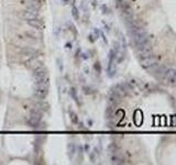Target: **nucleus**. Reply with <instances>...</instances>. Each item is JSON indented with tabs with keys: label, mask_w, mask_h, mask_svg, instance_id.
Listing matches in <instances>:
<instances>
[{
	"label": "nucleus",
	"mask_w": 176,
	"mask_h": 165,
	"mask_svg": "<svg viewBox=\"0 0 176 165\" xmlns=\"http://www.w3.org/2000/svg\"><path fill=\"white\" fill-rule=\"evenodd\" d=\"M27 23L30 25V27H32L33 29H35V30H38V31H42L44 29L43 21L40 20V19H38V18L31 19V20H27Z\"/></svg>",
	"instance_id": "423d86ee"
},
{
	"label": "nucleus",
	"mask_w": 176,
	"mask_h": 165,
	"mask_svg": "<svg viewBox=\"0 0 176 165\" xmlns=\"http://www.w3.org/2000/svg\"><path fill=\"white\" fill-rule=\"evenodd\" d=\"M71 116H72V121H73V122H77V120H78V119H75V117H77V115H75V113L71 112Z\"/></svg>",
	"instance_id": "9b49d317"
},
{
	"label": "nucleus",
	"mask_w": 176,
	"mask_h": 165,
	"mask_svg": "<svg viewBox=\"0 0 176 165\" xmlns=\"http://www.w3.org/2000/svg\"><path fill=\"white\" fill-rule=\"evenodd\" d=\"M175 72H176L175 68H167L166 72L164 73V75L161 77V78L163 79V82H168V84H170V80H172V78H173V76H174V74H175Z\"/></svg>",
	"instance_id": "6e6552de"
},
{
	"label": "nucleus",
	"mask_w": 176,
	"mask_h": 165,
	"mask_svg": "<svg viewBox=\"0 0 176 165\" xmlns=\"http://www.w3.org/2000/svg\"><path fill=\"white\" fill-rule=\"evenodd\" d=\"M49 94V86H41V85H35L34 89V96L38 99H44Z\"/></svg>",
	"instance_id": "20e7f679"
},
{
	"label": "nucleus",
	"mask_w": 176,
	"mask_h": 165,
	"mask_svg": "<svg viewBox=\"0 0 176 165\" xmlns=\"http://www.w3.org/2000/svg\"><path fill=\"white\" fill-rule=\"evenodd\" d=\"M41 119H42V113H41V111L38 109H34L31 111V113L29 116V118H28V123L30 124L31 126H36L41 122Z\"/></svg>",
	"instance_id": "f03ea898"
},
{
	"label": "nucleus",
	"mask_w": 176,
	"mask_h": 165,
	"mask_svg": "<svg viewBox=\"0 0 176 165\" xmlns=\"http://www.w3.org/2000/svg\"><path fill=\"white\" fill-rule=\"evenodd\" d=\"M72 14H73V16H74V19H76V20H78L79 19V12H78V9L77 8H73V11H72Z\"/></svg>",
	"instance_id": "1a4fd4ad"
},
{
	"label": "nucleus",
	"mask_w": 176,
	"mask_h": 165,
	"mask_svg": "<svg viewBox=\"0 0 176 165\" xmlns=\"http://www.w3.org/2000/svg\"><path fill=\"white\" fill-rule=\"evenodd\" d=\"M156 63H157V60H156L155 57H153V55L150 56V57H146V58L141 60V66H142L143 68H145V69H148V67H151V66L156 64Z\"/></svg>",
	"instance_id": "0eeeda50"
},
{
	"label": "nucleus",
	"mask_w": 176,
	"mask_h": 165,
	"mask_svg": "<svg viewBox=\"0 0 176 165\" xmlns=\"http://www.w3.org/2000/svg\"><path fill=\"white\" fill-rule=\"evenodd\" d=\"M117 6L126 16H131L132 11L131 7L129 5V2H126V0H117Z\"/></svg>",
	"instance_id": "39448f33"
},
{
	"label": "nucleus",
	"mask_w": 176,
	"mask_h": 165,
	"mask_svg": "<svg viewBox=\"0 0 176 165\" xmlns=\"http://www.w3.org/2000/svg\"><path fill=\"white\" fill-rule=\"evenodd\" d=\"M33 77L35 79V85L50 86L49 73L42 64H38L35 67H33Z\"/></svg>",
	"instance_id": "f257e3e1"
},
{
	"label": "nucleus",
	"mask_w": 176,
	"mask_h": 165,
	"mask_svg": "<svg viewBox=\"0 0 176 165\" xmlns=\"http://www.w3.org/2000/svg\"><path fill=\"white\" fill-rule=\"evenodd\" d=\"M21 16L25 20L35 19V18L38 16V8H32V7H27L24 10L22 11Z\"/></svg>",
	"instance_id": "7ed1b4c3"
},
{
	"label": "nucleus",
	"mask_w": 176,
	"mask_h": 165,
	"mask_svg": "<svg viewBox=\"0 0 176 165\" xmlns=\"http://www.w3.org/2000/svg\"><path fill=\"white\" fill-rule=\"evenodd\" d=\"M170 85H173V86H176V72H175V74H174V76H173V78H172V80H170Z\"/></svg>",
	"instance_id": "9d476101"
}]
</instances>
